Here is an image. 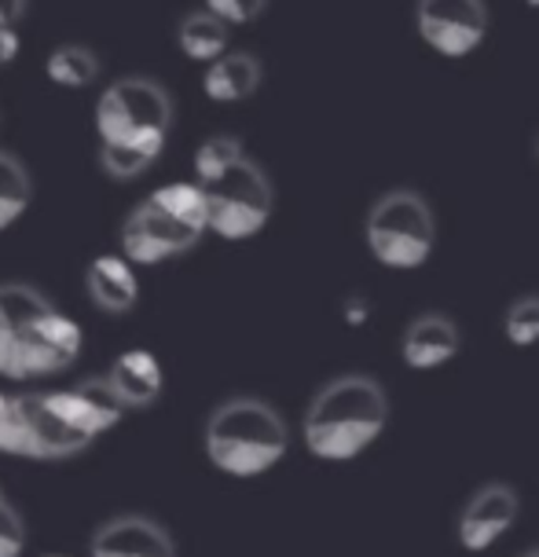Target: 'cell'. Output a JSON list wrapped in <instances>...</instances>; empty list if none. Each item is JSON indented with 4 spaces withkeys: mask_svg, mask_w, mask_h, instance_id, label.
<instances>
[{
    "mask_svg": "<svg viewBox=\"0 0 539 557\" xmlns=\"http://www.w3.org/2000/svg\"><path fill=\"white\" fill-rule=\"evenodd\" d=\"M128 407L107 377H85L70 389L23 393L8 404L0 451L23 459H66L111 433Z\"/></svg>",
    "mask_w": 539,
    "mask_h": 557,
    "instance_id": "obj_1",
    "label": "cell"
},
{
    "mask_svg": "<svg viewBox=\"0 0 539 557\" xmlns=\"http://www.w3.org/2000/svg\"><path fill=\"white\" fill-rule=\"evenodd\" d=\"M173 99L151 77H122L96 99L99 165L114 181H136L166 151Z\"/></svg>",
    "mask_w": 539,
    "mask_h": 557,
    "instance_id": "obj_2",
    "label": "cell"
},
{
    "mask_svg": "<svg viewBox=\"0 0 539 557\" xmlns=\"http://www.w3.org/2000/svg\"><path fill=\"white\" fill-rule=\"evenodd\" d=\"M195 184L206 198L209 232L224 243H246L272 221L275 187L238 136H209L195 151Z\"/></svg>",
    "mask_w": 539,
    "mask_h": 557,
    "instance_id": "obj_3",
    "label": "cell"
},
{
    "mask_svg": "<svg viewBox=\"0 0 539 557\" xmlns=\"http://www.w3.org/2000/svg\"><path fill=\"white\" fill-rule=\"evenodd\" d=\"M85 334L77 320L26 283L0 286V377L29 382L66 371L82 356Z\"/></svg>",
    "mask_w": 539,
    "mask_h": 557,
    "instance_id": "obj_4",
    "label": "cell"
},
{
    "mask_svg": "<svg viewBox=\"0 0 539 557\" xmlns=\"http://www.w3.org/2000/svg\"><path fill=\"white\" fill-rule=\"evenodd\" d=\"M389 393L371 374H338L305 407L302 441L319 462H356L389 430Z\"/></svg>",
    "mask_w": 539,
    "mask_h": 557,
    "instance_id": "obj_5",
    "label": "cell"
},
{
    "mask_svg": "<svg viewBox=\"0 0 539 557\" xmlns=\"http://www.w3.org/2000/svg\"><path fill=\"white\" fill-rule=\"evenodd\" d=\"M291 451V425L257 396L224 400L206 422V455L224 476L254 481L272 473Z\"/></svg>",
    "mask_w": 539,
    "mask_h": 557,
    "instance_id": "obj_6",
    "label": "cell"
},
{
    "mask_svg": "<svg viewBox=\"0 0 539 557\" xmlns=\"http://www.w3.org/2000/svg\"><path fill=\"white\" fill-rule=\"evenodd\" d=\"M364 243L389 272H415L437 250L433 202L415 187H389L364 216Z\"/></svg>",
    "mask_w": 539,
    "mask_h": 557,
    "instance_id": "obj_7",
    "label": "cell"
},
{
    "mask_svg": "<svg viewBox=\"0 0 539 557\" xmlns=\"http://www.w3.org/2000/svg\"><path fill=\"white\" fill-rule=\"evenodd\" d=\"M492 12L488 0H418L415 29L441 55H470L488 37Z\"/></svg>",
    "mask_w": 539,
    "mask_h": 557,
    "instance_id": "obj_8",
    "label": "cell"
},
{
    "mask_svg": "<svg viewBox=\"0 0 539 557\" xmlns=\"http://www.w3.org/2000/svg\"><path fill=\"white\" fill-rule=\"evenodd\" d=\"M517 517H522V495H517V487L506 481H488L458 506L455 543L466 554H488L492 546H499L511 535Z\"/></svg>",
    "mask_w": 539,
    "mask_h": 557,
    "instance_id": "obj_9",
    "label": "cell"
},
{
    "mask_svg": "<svg viewBox=\"0 0 539 557\" xmlns=\"http://www.w3.org/2000/svg\"><path fill=\"white\" fill-rule=\"evenodd\" d=\"M203 238V232L180 224L155 202H139L122 224V257L133 264H162L169 257L187 253Z\"/></svg>",
    "mask_w": 539,
    "mask_h": 557,
    "instance_id": "obj_10",
    "label": "cell"
},
{
    "mask_svg": "<svg viewBox=\"0 0 539 557\" xmlns=\"http://www.w3.org/2000/svg\"><path fill=\"white\" fill-rule=\"evenodd\" d=\"M463 352V326L448 312H418L401 334V360L407 371H441Z\"/></svg>",
    "mask_w": 539,
    "mask_h": 557,
    "instance_id": "obj_11",
    "label": "cell"
},
{
    "mask_svg": "<svg viewBox=\"0 0 539 557\" xmlns=\"http://www.w3.org/2000/svg\"><path fill=\"white\" fill-rule=\"evenodd\" d=\"M88 557H176V543L151 517H114L93 535Z\"/></svg>",
    "mask_w": 539,
    "mask_h": 557,
    "instance_id": "obj_12",
    "label": "cell"
},
{
    "mask_svg": "<svg viewBox=\"0 0 539 557\" xmlns=\"http://www.w3.org/2000/svg\"><path fill=\"white\" fill-rule=\"evenodd\" d=\"M261 59L254 52H238V48H228L224 55H217L213 63H206L203 70V92L213 103H243L261 88Z\"/></svg>",
    "mask_w": 539,
    "mask_h": 557,
    "instance_id": "obj_13",
    "label": "cell"
},
{
    "mask_svg": "<svg viewBox=\"0 0 539 557\" xmlns=\"http://www.w3.org/2000/svg\"><path fill=\"white\" fill-rule=\"evenodd\" d=\"M107 382H111V389L125 407H147L162 396L166 371L151 348H128V352H122L111 363Z\"/></svg>",
    "mask_w": 539,
    "mask_h": 557,
    "instance_id": "obj_14",
    "label": "cell"
},
{
    "mask_svg": "<svg viewBox=\"0 0 539 557\" xmlns=\"http://www.w3.org/2000/svg\"><path fill=\"white\" fill-rule=\"evenodd\" d=\"M85 286L103 312H128L139 301L136 264L122 253H99L85 272Z\"/></svg>",
    "mask_w": 539,
    "mask_h": 557,
    "instance_id": "obj_15",
    "label": "cell"
},
{
    "mask_svg": "<svg viewBox=\"0 0 539 557\" xmlns=\"http://www.w3.org/2000/svg\"><path fill=\"white\" fill-rule=\"evenodd\" d=\"M228 41H232V29H228L221 18H213L203 8V12H192L180 18L176 26V45L180 52L187 59H195V63H213L217 55L228 52Z\"/></svg>",
    "mask_w": 539,
    "mask_h": 557,
    "instance_id": "obj_16",
    "label": "cell"
},
{
    "mask_svg": "<svg viewBox=\"0 0 539 557\" xmlns=\"http://www.w3.org/2000/svg\"><path fill=\"white\" fill-rule=\"evenodd\" d=\"M45 77L56 88H88L99 77V59L82 45H59L45 59Z\"/></svg>",
    "mask_w": 539,
    "mask_h": 557,
    "instance_id": "obj_17",
    "label": "cell"
},
{
    "mask_svg": "<svg viewBox=\"0 0 539 557\" xmlns=\"http://www.w3.org/2000/svg\"><path fill=\"white\" fill-rule=\"evenodd\" d=\"M147 202H155L158 209H166L169 216H176L180 224L195 227V232H209V216H206V198L198 191L195 181H176L162 184L158 191L147 195Z\"/></svg>",
    "mask_w": 539,
    "mask_h": 557,
    "instance_id": "obj_18",
    "label": "cell"
},
{
    "mask_svg": "<svg viewBox=\"0 0 539 557\" xmlns=\"http://www.w3.org/2000/svg\"><path fill=\"white\" fill-rule=\"evenodd\" d=\"M29 202H34V181H29L26 165L15 154L0 151V232L12 227Z\"/></svg>",
    "mask_w": 539,
    "mask_h": 557,
    "instance_id": "obj_19",
    "label": "cell"
},
{
    "mask_svg": "<svg viewBox=\"0 0 539 557\" xmlns=\"http://www.w3.org/2000/svg\"><path fill=\"white\" fill-rule=\"evenodd\" d=\"M503 337L514 348H536L539 345V294H522L506 305L503 312Z\"/></svg>",
    "mask_w": 539,
    "mask_h": 557,
    "instance_id": "obj_20",
    "label": "cell"
},
{
    "mask_svg": "<svg viewBox=\"0 0 539 557\" xmlns=\"http://www.w3.org/2000/svg\"><path fill=\"white\" fill-rule=\"evenodd\" d=\"M265 8H268V0H206V12L213 18H221L228 29L254 23Z\"/></svg>",
    "mask_w": 539,
    "mask_h": 557,
    "instance_id": "obj_21",
    "label": "cell"
},
{
    "mask_svg": "<svg viewBox=\"0 0 539 557\" xmlns=\"http://www.w3.org/2000/svg\"><path fill=\"white\" fill-rule=\"evenodd\" d=\"M26 550V524L12 503H0V557H23Z\"/></svg>",
    "mask_w": 539,
    "mask_h": 557,
    "instance_id": "obj_22",
    "label": "cell"
},
{
    "mask_svg": "<svg viewBox=\"0 0 539 557\" xmlns=\"http://www.w3.org/2000/svg\"><path fill=\"white\" fill-rule=\"evenodd\" d=\"M371 312H375V305L367 301L364 294H348L342 301V315H345L348 326H364L367 320H371Z\"/></svg>",
    "mask_w": 539,
    "mask_h": 557,
    "instance_id": "obj_23",
    "label": "cell"
},
{
    "mask_svg": "<svg viewBox=\"0 0 539 557\" xmlns=\"http://www.w3.org/2000/svg\"><path fill=\"white\" fill-rule=\"evenodd\" d=\"M19 52H23V41H19L15 26H0V66L15 63Z\"/></svg>",
    "mask_w": 539,
    "mask_h": 557,
    "instance_id": "obj_24",
    "label": "cell"
},
{
    "mask_svg": "<svg viewBox=\"0 0 539 557\" xmlns=\"http://www.w3.org/2000/svg\"><path fill=\"white\" fill-rule=\"evenodd\" d=\"M26 15V0H0V26H15Z\"/></svg>",
    "mask_w": 539,
    "mask_h": 557,
    "instance_id": "obj_25",
    "label": "cell"
},
{
    "mask_svg": "<svg viewBox=\"0 0 539 557\" xmlns=\"http://www.w3.org/2000/svg\"><path fill=\"white\" fill-rule=\"evenodd\" d=\"M8 404H12V396L0 393V433H4V422H8Z\"/></svg>",
    "mask_w": 539,
    "mask_h": 557,
    "instance_id": "obj_26",
    "label": "cell"
},
{
    "mask_svg": "<svg viewBox=\"0 0 539 557\" xmlns=\"http://www.w3.org/2000/svg\"><path fill=\"white\" fill-rule=\"evenodd\" d=\"M522 557H539V546H528V550Z\"/></svg>",
    "mask_w": 539,
    "mask_h": 557,
    "instance_id": "obj_27",
    "label": "cell"
},
{
    "mask_svg": "<svg viewBox=\"0 0 539 557\" xmlns=\"http://www.w3.org/2000/svg\"><path fill=\"white\" fill-rule=\"evenodd\" d=\"M525 4H528V8H539V0H525Z\"/></svg>",
    "mask_w": 539,
    "mask_h": 557,
    "instance_id": "obj_28",
    "label": "cell"
},
{
    "mask_svg": "<svg viewBox=\"0 0 539 557\" xmlns=\"http://www.w3.org/2000/svg\"><path fill=\"white\" fill-rule=\"evenodd\" d=\"M536 162H539V133H536Z\"/></svg>",
    "mask_w": 539,
    "mask_h": 557,
    "instance_id": "obj_29",
    "label": "cell"
},
{
    "mask_svg": "<svg viewBox=\"0 0 539 557\" xmlns=\"http://www.w3.org/2000/svg\"><path fill=\"white\" fill-rule=\"evenodd\" d=\"M45 557H70V554H45Z\"/></svg>",
    "mask_w": 539,
    "mask_h": 557,
    "instance_id": "obj_30",
    "label": "cell"
},
{
    "mask_svg": "<svg viewBox=\"0 0 539 557\" xmlns=\"http://www.w3.org/2000/svg\"><path fill=\"white\" fill-rule=\"evenodd\" d=\"M0 503H4V487H0Z\"/></svg>",
    "mask_w": 539,
    "mask_h": 557,
    "instance_id": "obj_31",
    "label": "cell"
}]
</instances>
